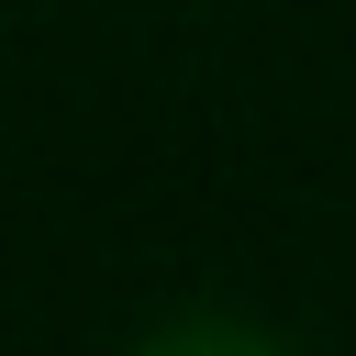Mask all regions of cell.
<instances>
[{
	"label": "cell",
	"instance_id": "1",
	"mask_svg": "<svg viewBox=\"0 0 356 356\" xmlns=\"http://www.w3.org/2000/svg\"><path fill=\"white\" fill-rule=\"evenodd\" d=\"M134 356H289L278 334H256V323H222V312H200V323H167V334H145Z\"/></svg>",
	"mask_w": 356,
	"mask_h": 356
}]
</instances>
